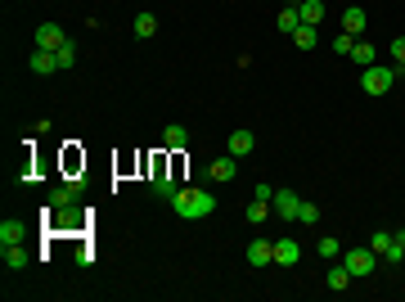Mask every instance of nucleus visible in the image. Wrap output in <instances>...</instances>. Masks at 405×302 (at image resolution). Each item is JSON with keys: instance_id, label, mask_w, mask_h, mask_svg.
Returning a JSON list of instances; mask_svg holds the SVG:
<instances>
[{"instance_id": "6ab92c4d", "label": "nucleus", "mask_w": 405, "mask_h": 302, "mask_svg": "<svg viewBox=\"0 0 405 302\" xmlns=\"http://www.w3.org/2000/svg\"><path fill=\"white\" fill-rule=\"evenodd\" d=\"M270 216H275V212H270V203H266V199H252V207H248V216H244V221L261 226V221H270Z\"/></svg>"}, {"instance_id": "412c9836", "label": "nucleus", "mask_w": 405, "mask_h": 302, "mask_svg": "<svg viewBox=\"0 0 405 302\" xmlns=\"http://www.w3.org/2000/svg\"><path fill=\"white\" fill-rule=\"evenodd\" d=\"M293 41H298V50H315V41H320V32H315V27H306V23H302L298 32H293Z\"/></svg>"}, {"instance_id": "a878e982", "label": "nucleus", "mask_w": 405, "mask_h": 302, "mask_svg": "<svg viewBox=\"0 0 405 302\" xmlns=\"http://www.w3.org/2000/svg\"><path fill=\"white\" fill-rule=\"evenodd\" d=\"M54 54H59V68H73V64H77V45H73V41H68V45H59Z\"/></svg>"}, {"instance_id": "393cba45", "label": "nucleus", "mask_w": 405, "mask_h": 302, "mask_svg": "<svg viewBox=\"0 0 405 302\" xmlns=\"http://www.w3.org/2000/svg\"><path fill=\"white\" fill-rule=\"evenodd\" d=\"M298 221L302 226H315V221H320V207L315 203H298Z\"/></svg>"}, {"instance_id": "c85d7f7f", "label": "nucleus", "mask_w": 405, "mask_h": 302, "mask_svg": "<svg viewBox=\"0 0 405 302\" xmlns=\"http://www.w3.org/2000/svg\"><path fill=\"white\" fill-rule=\"evenodd\" d=\"M392 59L401 64V73H405V36H396V41H392Z\"/></svg>"}, {"instance_id": "aec40b11", "label": "nucleus", "mask_w": 405, "mask_h": 302, "mask_svg": "<svg viewBox=\"0 0 405 302\" xmlns=\"http://www.w3.org/2000/svg\"><path fill=\"white\" fill-rule=\"evenodd\" d=\"M347 284H352V270L342 266V262H333V266H329V289L338 293V289H347Z\"/></svg>"}, {"instance_id": "9d476101", "label": "nucleus", "mask_w": 405, "mask_h": 302, "mask_svg": "<svg viewBox=\"0 0 405 302\" xmlns=\"http://www.w3.org/2000/svg\"><path fill=\"white\" fill-rule=\"evenodd\" d=\"M235 172H239V158H235V153H225V158H216L212 167H207L212 181H235Z\"/></svg>"}, {"instance_id": "6e6552de", "label": "nucleus", "mask_w": 405, "mask_h": 302, "mask_svg": "<svg viewBox=\"0 0 405 302\" xmlns=\"http://www.w3.org/2000/svg\"><path fill=\"white\" fill-rule=\"evenodd\" d=\"M27 68L41 73V77H50V73H59V54H54V50H36L32 59H27Z\"/></svg>"}, {"instance_id": "f03ea898", "label": "nucleus", "mask_w": 405, "mask_h": 302, "mask_svg": "<svg viewBox=\"0 0 405 302\" xmlns=\"http://www.w3.org/2000/svg\"><path fill=\"white\" fill-rule=\"evenodd\" d=\"M396 73H401V68H378V64H369L361 73V90L365 95H387V90H392V81H396Z\"/></svg>"}, {"instance_id": "7ed1b4c3", "label": "nucleus", "mask_w": 405, "mask_h": 302, "mask_svg": "<svg viewBox=\"0 0 405 302\" xmlns=\"http://www.w3.org/2000/svg\"><path fill=\"white\" fill-rule=\"evenodd\" d=\"M338 262L352 270V280H361V275H369V270H374V249H352V253L342 249V257H338Z\"/></svg>"}, {"instance_id": "4be33fe9", "label": "nucleus", "mask_w": 405, "mask_h": 302, "mask_svg": "<svg viewBox=\"0 0 405 302\" xmlns=\"http://www.w3.org/2000/svg\"><path fill=\"white\" fill-rule=\"evenodd\" d=\"M5 266H10V270H23V266H27V253H23V244H10V249H5Z\"/></svg>"}, {"instance_id": "cd10ccee", "label": "nucleus", "mask_w": 405, "mask_h": 302, "mask_svg": "<svg viewBox=\"0 0 405 302\" xmlns=\"http://www.w3.org/2000/svg\"><path fill=\"white\" fill-rule=\"evenodd\" d=\"M352 45H356V36H352V32L333 36V50H338V54H352Z\"/></svg>"}, {"instance_id": "20e7f679", "label": "nucleus", "mask_w": 405, "mask_h": 302, "mask_svg": "<svg viewBox=\"0 0 405 302\" xmlns=\"http://www.w3.org/2000/svg\"><path fill=\"white\" fill-rule=\"evenodd\" d=\"M298 203H302V199L293 194V190H275L270 212H275V221H298Z\"/></svg>"}, {"instance_id": "9b49d317", "label": "nucleus", "mask_w": 405, "mask_h": 302, "mask_svg": "<svg viewBox=\"0 0 405 302\" xmlns=\"http://www.w3.org/2000/svg\"><path fill=\"white\" fill-rule=\"evenodd\" d=\"M298 257H302V249L293 239H275V262L279 266H298Z\"/></svg>"}, {"instance_id": "b1692460", "label": "nucleus", "mask_w": 405, "mask_h": 302, "mask_svg": "<svg viewBox=\"0 0 405 302\" xmlns=\"http://www.w3.org/2000/svg\"><path fill=\"white\" fill-rule=\"evenodd\" d=\"M315 253H320V257H329V262H338V257H342V244H338L333 235H324V239H320V249H315Z\"/></svg>"}, {"instance_id": "f3484780", "label": "nucleus", "mask_w": 405, "mask_h": 302, "mask_svg": "<svg viewBox=\"0 0 405 302\" xmlns=\"http://www.w3.org/2000/svg\"><path fill=\"white\" fill-rule=\"evenodd\" d=\"M131 32H135L140 41H149V36L158 32V18H153V14H135V27H131Z\"/></svg>"}, {"instance_id": "c756f323", "label": "nucleus", "mask_w": 405, "mask_h": 302, "mask_svg": "<svg viewBox=\"0 0 405 302\" xmlns=\"http://www.w3.org/2000/svg\"><path fill=\"white\" fill-rule=\"evenodd\" d=\"M392 244H396V249L405 253V230H396V235H392Z\"/></svg>"}, {"instance_id": "423d86ee", "label": "nucleus", "mask_w": 405, "mask_h": 302, "mask_svg": "<svg viewBox=\"0 0 405 302\" xmlns=\"http://www.w3.org/2000/svg\"><path fill=\"white\" fill-rule=\"evenodd\" d=\"M244 253H248V266H270L275 262V244L270 239H252Z\"/></svg>"}, {"instance_id": "dca6fc26", "label": "nucleus", "mask_w": 405, "mask_h": 302, "mask_svg": "<svg viewBox=\"0 0 405 302\" xmlns=\"http://www.w3.org/2000/svg\"><path fill=\"white\" fill-rule=\"evenodd\" d=\"M298 14H302V23H306V27H315V23L324 18V5H320V0H302Z\"/></svg>"}, {"instance_id": "39448f33", "label": "nucleus", "mask_w": 405, "mask_h": 302, "mask_svg": "<svg viewBox=\"0 0 405 302\" xmlns=\"http://www.w3.org/2000/svg\"><path fill=\"white\" fill-rule=\"evenodd\" d=\"M59 45H68L64 27H59V23H41V27H36V50H59Z\"/></svg>"}, {"instance_id": "ddd939ff", "label": "nucleus", "mask_w": 405, "mask_h": 302, "mask_svg": "<svg viewBox=\"0 0 405 302\" xmlns=\"http://www.w3.org/2000/svg\"><path fill=\"white\" fill-rule=\"evenodd\" d=\"M162 144H167V149H176V153H181L185 144H190V131H185L181 122H171V127L162 131Z\"/></svg>"}, {"instance_id": "5701e85b", "label": "nucleus", "mask_w": 405, "mask_h": 302, "mask_svg": "<svg viewBox=\"0 0 405 302\" xmlns=\"http://www.w3.org/2000/svg\"><path fill=\"white\" fill-rule=\"evenodd\" d=\"M352 59H356L361 68H369V64H374V41H356V45H352Z\"/></svg>"}, {"instance_id": "bb28decb", "label": "nucleus", "mask_w": 405, "mask_h": 302, "mask_svg": "<svg viewBox=\"0 0 405 302\" xmlns=\"http://www.w3.org/2000/svg\"><path fill=\"white\" fill-rule=\"evenodd\" d=\"M369 249L374 253H387V249H392V230H378V235L369 239Z\"/></svg>"}, {"instance_id": "a211bd4d", "label": "nucleus", "mask_w": 405, "mask_h": 302, "mask_svg": "<svg viewBox=\"0 0 405 302\" xmlns=\"http://www.w3.org/2000/svg\"><path fill=\"white\" fill-rule=\"evenodd\" d=\"M279 32H288V36H293V32H298V27H302V14L298 10H293V5H288V10H279Z\"/></svg>"}, {"instance_id": "f8f14e48", "label": "nucleus", "mask_w": 405, "mask_h": 302, "mask_svg": "<svg viewBox=\"0 0 405 302\" xmlns=\"http://www.w3.org/2000/svg\"><path fill=\"white\" fill-rule=\"evenodd\" d=\"M149 185H153V190H158L162 199H176V190H181V185L171 181L167 172H162V162H153V181H149Z\"/></svg>"}, {"instance_id": "f257e3e1", "label": "nucleus", "mask_w": 405, "mask_h": 302, "mask_svg": "<svg viewBox=\"0 0 405 302\" xmlns=\"http://www.w3.org/2000/svg\"><path fill=\"white\" fill-rule=\"evenodd\" d=\"M171 207H176L185 221H202V216L216 212V194H212V190H198V185H190V190H176Z\"/></svg>"}, {"instance_id": "2eb2a0df", "label": "nucleus", "mask_w": 405, "mask_h": 302, "mask_svg": "<svg viewBox=\"0 0 405 302\" xmlns=\"http://www.w3.org/2000/svg\"><path fill=\"white\" fill-rule=\"evenodd\" d=\"M23 221H0V249H10V244H23Z\"/></svg>"}, {"instance_id": "0eeeda50", "label": "nucleus", "mask_w": 405, "mask_h": 302, "mask_svg": "<svg viewBox=\"0 0 405 302\" xmlns=\"http://www.w3.org/2000/svg\"><path fill=\"white\" fill-rule=\"evenodd\" d=\"M365 27H369V18H365V10H361V5H347V10H342V32L361 36Z\"/></svg>"}, {"instance_id": "4468645a", "label": "nucleus", "mask_w": 405, "mask_h": 302, "mask_svg": "<svg viewBox=\"0 0 405 302\" xmlns=\"http://www.w3.org/2000/svg\"><path fill=\"white\" fill-rule=\"evenodd\" d=\"M252 131H235V136H230V144H225V149L235 153V158H248V153H252Z\"/></svg>"}, {"instance_id": "1a4fd4ad", "label": "nucleus", "mask_w": 405, "mask_h": 302, "mask_svg": "<svg viewBox=\"0 0 405 302\" xmlns=\"http://www.w3.org/2000/svg\"><path fill=\"white\" fill-rule=\"evenodd\" d=\"M73 203H77V181L54 185V190H50V199H45V207H73Z\"/></svg>"}]
</instances>
